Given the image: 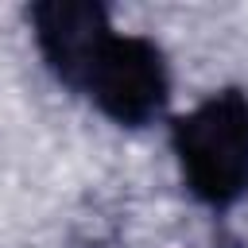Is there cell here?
I'll use <instances>...</instances> for the list:
<instances>
[{
    "label": "cell",
    "mask_w": 248,
    "mask_h": 248,
    "mask_svg": "<svg viewBox=\"0 0 248 248\" xmlns=\"http://www.w3.org/2000/svg\"><path fill=\"white\" fill-rule=\"evenodd\" d=\"M170 147L190 194L205 205H232L248 194V97L221 89L174 120Z\"/></svg>",
    "instance_id": "1"
},
{
    "label": "cell",
    "mask_w": 248,
    "mask_h": 248,
    "mask_svg": "<svg viewBox=\"0 0 248 248\" xmlns=\"http://www.w3.org/2000/svg\"><path fill=\"white\" fill-rule=\"evenodd\" d=\"M81 93L116 124H147L170 93V74L163 50L143 35H108L93 54Z\"/></svg>",
    "instance_id": "2"
},
{
    "label": "cell",
    "mask_w": 248,
    "mask_h": 248,
    "mask_svg": "<svg viewBox=\"0 0 248 248\" xmlns=\"http://www.w3.org/2000/svg\"><path fill=\"white\" fill-rule=\"evenodd\" d=\"M31 23H35V39H39V50H43L50 74L58 81H66L70 89H81V78H85L93 54L112 35L108 12L101 4L50 0V4L31 8Z\"/></svg>",
    "instance_id": "3"
}]
</instances>
